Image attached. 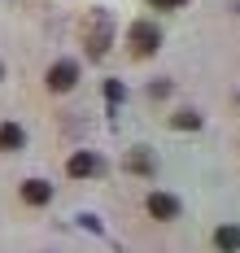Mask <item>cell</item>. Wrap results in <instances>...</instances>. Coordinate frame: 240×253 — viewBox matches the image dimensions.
Instances as JSON below:
<instances>
[{"label": "cell", "mask_w": 240, "mask_h": 253, "mask_svg": "<svg viewBox=\"0 0 240 253\" xmlns=\"http://www.w3.org/2000/svg\"><path fill=\"white\" fill-rule=\"evenodd\" d=\"M122 96H127V87H122L118 79H109V83H105V101H109V105H118Z\"/></svg>", "instance_id": "8fae6325"}, {"label": "cell", "mask_w": 240, "mask_h": 253, "mask_svg": "<svg viewBox=\"0 0 240 253\" xmlns=\"http://www.w3.org/2000/svg\"><path fill=\"white\" fill-rule=\"evenodd\" d=\"M27 144V131L18 123H0V153H18Z\"/></svg>", "instance_id": "ba28073f"}, {"label": "cell", "mask_w": 240, "mask_h": 253, "mask_svg": "<svg viewBox=\"0 0 240 253\" xmlns=\"http://www.w3.org/2000/svg\"><path fill=\"white\" fill-rule=\"evenodd\" d=\"M22 201L27 205H48L53 201V183L48 179H27L22 183Z\"/></svg>", "instance_id": "8992f818"}, {"label": "cell", "mask_w": 240, "mask_h": 253, "mask_svg": "<svg viewBox=\"0 0 240 253\" xmlns=\"http://www.w3.org/2000/svg\"><path fill=\"white\" fill-rule=\"evenodd\" d=\"M109 48V18L105 13H92V31H87V52L92 57H101Z\"/></svg>", "instance_id": "277c9868"}, {"label": "cell", "mask_w": 240, "mask_h": 253, "mask_svg": "<svg viewBox=\"0 0 240 253\" xmlns=\"http://www.w3.org/2000/svg\"><path fill=\"white\" fill-rule=\"evenodd\" d=\"M144 210L158 218V223H170V218H179V197H170V192H149V201H144Z\"/></svg>", "instance_id": "3957f363"}, {"label": "cell", "mask_w": 240, "mask_h": 253, "mask_svg": "<svg viewBox=\"0 0 240 253\" xmlns=\"http://www.w3.org/2000/svg\"><path fill=\"white\" fill-rule=\"evenodd\" d=\"M0 79H4V66H0Z\"/></svg>", "instance_id": "4fadbf2b"}, {"label": "cell", "mask_w": 240, "mask_h": 253, "mask_svg": "<svg viewBox=\"0 0 240 253\" xmlns=\"http://www.w3.org/2000/svg\"><path fill=\"white\" fill-rule=\"evenodd\" d=\"M170 123L179 126V131H197V126H201V114H192V109H179V114H175Z\"/></svg>", "instance_id": "30bf717a"}, {"label": "cell", "mask_w": 240, "mask_h": 253, "mask_svg": "<svg viewBox=\"0 0 240 253\" xmlns=\"http://www.w3.org/2000/svg\"><path fill=\"white\" fill-rule=\"evenodd\" d=\"M153 9H179V4H188V0H149Z\"/></svg>", "instance_id": "7c38bea8"}, {"label": "cell", "mask_w": 240, "mask_h": 253, "mask_svg": "<svg viewBox=\"0 0 240 253\" xmlns=\"http://www.w3.org/2000/svg\"><path fill=\"white\" fill-rule=\"evenodd\" d=\"M66 175L70 179H87V175H101V157L96 153H75L66 162Z\"/></svg>", "instance_id": "5b68a950"}, {"label": "cell", "mask_w": 240, "mask_h": 253, "mask_svg": "<svg viewBox=\"0 0 240 253\" xmlns=\"http://www.w3.org/2000/svg\"><path fill=\"white\" fill-rule=\"evenodd\" d=\"M214 249L218 253H240V227L236 223H223V227L214 231Z\"/></svg>", "instance_id": "52a82bcc"}, {"label": "cell", "mask_w": 240, "mask_h": 253, "mask_svg": "<svg viewBox=\"0 0 240 253\" xmlns=\"http://www.w3.org/2000/svg\"><path fill=\"white\" fill-rule=\"evenodd\" d=\"M127 40H131V48L140 52V57H149V52H158V44H161V31L153 22H135L131 31H127Z\"/></svg>", "instance_id": "7a4b0ae2"}, {"label": "cell", "mask_w": 240, "mask_h": 253, "mask_svg": "<svg viewBox=\"0 0 240 253\" xmlns=\"http://www.w3.org/2000/svg\"><path fill=\"white\" fill-rule=\"evenodd\" d=\"M44 83H48V92H70V87L79 83V61H70V57L53 61L48 75H44Z\"/></svg>", "instance_id": "6da1fadb"}, {"label": "cell", "mask_w": 240, "mask_h": 253, "mask_svg": "<svg viewBox=\"0 0 240 253\" xmlns=\"http://www.w3.org/2000/svg\"><path fill=\"white\" fill-rule=\"evenodd\" d=\"M153 166H158V162H153L149 149H131L127 153V170H131V175H153Z\"/></svg>", "instance_id": "9c48e42d"}]
</instances>
